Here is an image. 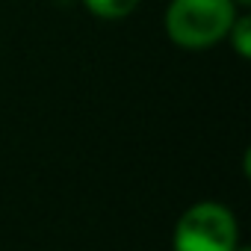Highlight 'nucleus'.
I'll return each instance as SVG.
<instances>
[{
	"label": "nucleus",
	"mask_w": 251,
	"mask_h": 251,
	"mask_svg": "<svg viewBox=\"0 0 251 251\" xmlns=\"http://www.w3.org/2000/svg\"><path fill=\"white\" fill-rule=\"evenodd\" d=\"M233 18V0H172L166 9V33L175 45L201 50L222 42Z\"/></svg>",
	"instance_id": "1"
},
{
	"label": "nucleus",
	"mask_w": 251,
	"mask_h": 251,
	"mask_svg": "<svg viewBox=\"0 0 251 251\" xmlns=\"http://www.w3.org/2000/svg\"><path fill=\"white\" fill-rule=\"evenodd\" d=\"M236 222L222 204L201 201L189 207L175 227V251H233Z\"/></svg>",
	"instance_id": "2"
},
{
	"label": "nucleus",
	"mask_w": 251,
	"mask_h": 251,
	"mask_svg": "<svg viewBox=\"0 0 251 251\" xmlns=\"http://www.w3.org/2000/svg\"><path fill=\"white\" fill-rule=\"evenodd\" d=\"M86 9L95 15V18H103V21H118V18H127L139 0H83Z\"/></svg>",
	"instance_id": "3"
},
{
	"label": "nucleus",
	"mask_w": 251,
	"mask_h": 251,
	"mask_svg": "<svg viewBox=\"0 0 251 251\" xmlns=\"http://www.w3.org/2000/svg\"><path fill=\"white\" fill-rule=\"evenodd\" d=\"M227 36H230L236 53H239L242 59H248V56H251V15H248V12L236 15L233 24L227 27Z\"/></svg>",
	"instance_id": "4"
},
{
	"label": "nucleus",
	"mask_w": 251,
	"mask_h": 251,
	"mask_svg": "<svg viewBox=\"0 0 251 251\" xmlns=\"http://www.w3.org/2000/svg\"><path fill=\"white\" fill-rule=\"evenodd\" d=\"M233 3H239V6H251V0H233Z\"/></svg>",
	"instance_id": "5"
},
{
	"label": "nucleus",
	"mask_w": 251,
	"mask_h": 251,
	"mask_svg": "<svg viewBox=\"0 0 251 251\" xmlns=\"http://www.w3.org/2000/svg\"><path fill=\"white\" fill-rule=\"evenodd\" d=\"M233 251H248V248H245V245H242V248H233Z\"/></svg>",
	"instance_id": "6"
}]
</instances>
